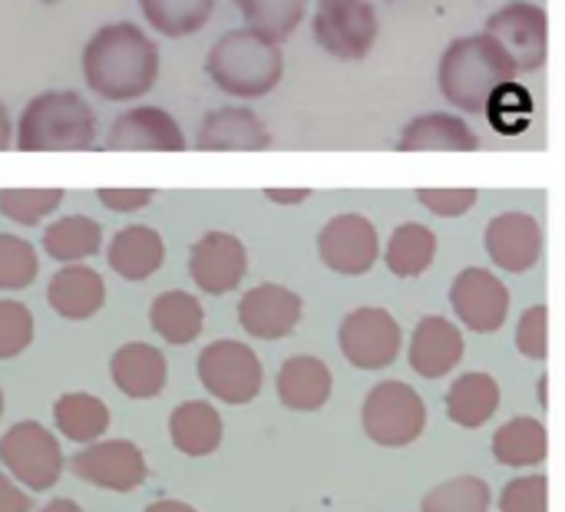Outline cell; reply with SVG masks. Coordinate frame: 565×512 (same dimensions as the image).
<instances>
[{
    "instance_id": "cell-34",
    "label": "cell",
    "mask_w": 565,
    "mask_h": 512,
    "mask_svg": "<svg viewBox=\"0 0 565 512\" xmlns=\"http://www.w3.org/2000/svg\"><path fill=\"white\" fill-rule=\"evenodd\" d=\"M63 199V189H0V215L13 225L33 228L53 218Z\"/></svg>"
},
{
    "instance_id": "cell-15",
    "label": "cell",
    "mask_w": 565,
    "mask_h": 512,
    "mask_svg": "<svg viewBox=\"0 0 565 512\" xmlns=\"http://www.w3.org/2000/svg\"><path fill=\"white\" fill-rule=\"evenodd\" d=\"M450 305L463 328L493 334L507 324L510 291L490 268H463L450 285Z\"/></svg>"
},
{
    "instance_id": "cell-40",
    "label": "cell",
    "mask_w": 565,
    "mask_h": 512,
    "mask_svg": "<svg viewBox=\"0 0 565 512\" xmlns=\"http://www.w3.org/2000/svg\"><path fill=\"white\" fill-rule=\"evenodd\" d=\"M503 512H550V480L546 477H523L513 480L503 497H500Z\"/></svg>"
},
{
    "instance_id": "cell-16",
    "label": "cell",
    "mask_w": 565,
    "mask_h": 512,
    "mask_svg": "<svg viewBox=\"0 0 565 512\" xmlns=\"http://www.w3.org/2000/svg\"><path fill=\"white\" fill-rule=\"evenodd\" d=\"M305 301L298 291L278 281H262L238 298V324L248 338L281 341L301 324Z\"/></svg>"
},
{
    "instance_id": "cell-23",
    "label": "cell",
    "mask_w": 565,
    "mask_h": 512,
    "mask_svg": "<svg viewBox=\"0 0 565 512\" xmlns=\"http://www.w3.org/2000/svg\"><path fill=\"white\" fill-rule=\"evenodd\" d=\"M275 387H278V401H281L288 410L315 414V410H321V407L331 401L334 377H331V367H328L321 358L295 354V358H288V361L278 367Z\"/></svg>"
},
{
    "instance_id": "cell-2",
    "label": "cell",
    "mask_w": 565,
    "mask_h": 512,
    "mask_svg": "<svg viewBox=\"0 0 565 512\" xmlns=\"http://www.w3.org/2000/svg\"><path fill=\"white\" fill-rule=\"evenodd\" d=\"M205 76L225 96L262 99L285 76V50L252 26L225 30L205 53Z\"/></svg>"
},
{
    "instance_id": "cell-30",
    "label": "cell",
    "mask_w": 565,
    "mask_h": 512,
    "mask_svg": "<svg viewBox=\"0 0 565 512\" xmlns=\"http://www.w3.org/2000/svg\"><path fill=\"white\" fill-rule=\"evenodd\" d=\"M218 0H139L142 20L166 40H182L209 26Z\"/></svg>"
},
{
    "instance_id": "cell-1",
    "label": "cell",
    "mask_w": 565,
    "mask_h": 512,
    "mask_svg": "<svg viewBox=\"0 0 565 512\" xmlns=\"http://www.w3.org/2000/svg\"><path fill=\"white\" fill-rule=\"evenodd\" d=\"M83 83L106 103H132L159 83V43L132 20H113L89 33L79 53Z\"/></svg>"
},
{
    "instance_id": "cell-5",
    "label": "cell",
    "mask_w": 565,
    "mask_h": 512,
    "mask_svg": "<svg viewBox=\"0 0 565 512\" xmlns=\"http://www.w3.org/2000/svg\"><path fill=\"white\" fill-rule=\"evenodd\" d=\"M195 374H199V384L218 404H232V407L252 404L265 384V367H262L258 354L248 344L232 341V338L205 344L199 351Z\"/></svg>"
},
{
    "instance_id": "cell-43",
    "label": "cell",
    "mask_w": 565,
    "mask_h": 512,
    "mask_svg": "<svg viewBox=\"0 0 565 512\" xmlns=\"http://www.w3.org/2000/svg\"><path fill=\"white\" fill-rule=\"evenodd\" d=\"M33 503H30V493L20 490L10 477L0 473V512H30Z\"/></svg>"
},
{
    "instance_id": "cell-35",
    "label": "cell",
    "mask_w": 565,
    "mask_h": 512,
    "mask_svg": "<svg viewBox=\"0 0 565 512\" xmlns=\"http://www.w3.org/2000/svg\"><path fill=\"white\" fill-rule=\"evenodd\" d=\"M483 113L490 116L493 129L503 132V136H520L530 119H533V96L523 83L516 79H507L493 89V96L487 99Z\"/></svg>"
},
{
    "instance_id": "cell-29",
    "label": "cell",
    "mask_w": 565,
    "mask_h": 512,
    "mask_svg": "<svg viewBox=\"0 0 565 512\" xmlns=\"http://www.w3.org/2000/svg\"><path fill=\"white\" fill-rule=\"evenodd\" d=\"M437 258V232L420 222H404L391 232L384 265L397 278H420Z\"/></svg>"
},
{
    "instance_id": "cell-19",
    "label": "cell",
    "mask_w": 565,
    "mask_h": 512,
    "mask_svg": "<svg viewBox=\"0 0 565 512\" xmlns=\"http://www.w3.org/2000/svg\"><path fill=\"white\" fill-rule=\"evenodd\" d=\"M463 351H467L463 331H460L454 321L440 318V314H427V318H420V324L414 328L407 358H411V367H414L420 377L440 381V377H447V374L463 361Z\"/></svg>"
},
{
    "instance_id": "cell-42",
    "label": "cell",
    "mask_w": 565,
    "mask_h": 512,
    "mask_svg": "<svg viewBox=\"0 0 565 512\" xmlns=\"http://www.w3.org/2000/svg\"><path fill=\"white\" fill-rule=\"evenodd\" d=\"M96 199L106 212H116V215H132V212H142L146 205H152L156 192L152 189H119V185H109V189H96Z\"/></svg>"
},
{
    "instance_id": "cell-41",
    "label": "cell",
    "mask_w": 565,
    "mask_h": 512,
    "mask_svg": "<svg viewBox=\"0 0 565 512\" xmlns=\"http://www.w3.org/2000/svg\"><path fill=\"white\" fill-rule=\"evenodd\" d=\"M477 189H417V202L437 218H460L477 205Z\"/></svg>"
},
{
    "instance_id": "cell-39",
    "label": "cell",
    "mask_w": 565,
    "mask_h": 512,
    "mask_svg": "<svg viewBox=\"0 0 565 512\" xmlns=\"http://www.w3.org/2000/svg\"><path fill=\"white\" fill-rule=\"evenodd\" d=\"M516 348L530 361H546V354H550V311H546V305H533L523 311V318L516 324Z\"/></svg>"
},
{
    "instance_id": "cell-24",
    "label": "cell",
    "mask_w": 565,
    "mask_h": 512,
    "mask_svg": "<svg viewBox=\"0 0 565 512\" xmlns=\"http://www.w3.org/2000/svg\"><path fill=\"white\" fill-rule=\"evenodd\" d=\"M401 152H473L480 149V136L470 129V122L463 116L454 113H424L417 119H411L397 139Z\"/></svg>"
},
{
    "instance_id": "cell-38",
    "label": "cell",
    "mask_w": 565,
    "mask_h": 512,
    "mask_svg": "<svg viewBox=\"0 0 565 512\" xmlns=\"http://www.w3.org/2000/svg\"><path fill=\"white\" fill-rule=\"evenodd\" d=\"M33 311L17 298H0V361L20 358L33 344Z\"/></svg>"
},
{
    "instance_id": "cell-26",
    "label": "cell",
    "mask_w": 565,
    "mask_h": 512,
    "mask_svg": "<svg viewBox=\"0 0 565 512\" xmlns=\"http://www.w3.org/2000/svg\"><path fill=\"white\" fill-rule=\"evenodd\" d=\"M169 437L185 457H212L222 447L225 424L209 401H185L169 417Z\"/></svg>"
},
{
    "instance_id": "cell-45",
    "label": "cell",
    "mask_w": 565,
    "mask_h": 512,
    "mask_svg": "<svg viewBox=\"0 0 565 512\" xmlns=\"http://www.w3.org/2000/svg\"><path fill=\"white\" fill-rule=\"evenodd\" d=\"M13 116H10V109L0 103V152H7V149H13Z\"/></svg>"
},
{
    "instance_id": "cell-32",
    "label": "cell",
    "mask_w": 565,
    "mask_h": 512,
    "mask_svg": "<svg viewBox=\"0 0 565 512\" xmlns=\"http://www.w3.org/2000/svg\"><path fill=\"white\" fill-rule=\"evenodd\" d=\"M550 454L546 427L533 417H513L493 437V457L503 467H536Z\"/></svg>"
},
{
    "instance_id": "cell-21",
    "label": "cell",
    "mask_w": 565,
    "mask_h": 512,
    "mask_svg": "<svg viewBox=\"0 0 565 512\" xmlns=\"http://www.w3.org/2000/svg\"><path fill=\"white\" fill-rule=\"evenodd\" d=\"M109 377H113L119 394H126L132 401H152V397H159L166 391L169 361H166V354L156 344L132 341V344H122L113 354Z\"/></svg>"
},
{
    "instance_id": "cell-8",
    "label": "cell",
    "mask_w": 565,
    "mask_h": 512,
    "mask_svg": "<svg viewBox=\"0 0 565 512\" xmlns=\"http://www.w3.org/2000/svg\"><path fill=\"white\" fill-rule=\"evenodd\" d=\"M0 463L10 470L17 483H23L33 493H43L60 483L63 473V450L36 420H20L0 437Z\"/></svg>"
},
{
    "instance_id": "cell-27",
    "label": "cell",
    "mask_w": 565,
    "mask_h": 512,
    "mask_svg": "<svg viewBox=\"0 0 565 512\" xmlns=\"http://www.w3.org/2000/svg\"><path fill=\"white\" fill-rule=\"evenodd\" d=\"M40 245L60 265L89 262L93 255L103 252V225L93 215H79V212L60 215V218H53V222L43 225Z\"/></svg>"
},
{
    "instance_id": "cell-7",
    "label": "cell",
    "mask_w": 565,
    "mask_h": 512,
    "mask_svg": "<svg viewBox=\"0 0 565 512\" xmlns=\"http://www.w3.org/2000/svg\"><path fill=\"white\" fill-rule=\"evenodd\" d=\"M364 434L381 447H407L427 427V407L420 394L404 381H384L364 397Z\"/></svg>"
},
{
    "instance_id": "cell-48",
    "label": "cell",
    "mask_w": 565,
    "mask_h": 512,
    "mask_svg": "<svg viewBox=\"0 0 565 512\" xmlns=\"http://www.w3.org/2000/svg\"><path fill=\"white\" fill-rule=\"evenodd\" d=\"M0 417H3V391H0Z\"/></svg>"
},
{
    "instance_id": "cell-18",
    "label": "cell",
    "mask_w": 565,
    "mask_h": 512,
    "mask_svg": "<svg viewBox=\"0 0 565 512\" xmlns=\"http://www.w3.org/2000/svg\"><path fill=\"white\" fill-rule=\"evenodd\" d=\"M199 152H265L271 149V132L262 116L248 106L209 109L195 129Z\"/></svg>"
},
{
    "instance_id": "cell-20",
    "label": "cell",
    "mask_w": 565,
    "mask_h": 512,
    "mask_svg": "<svg viewBox=\"0 0 565 512\" xmlns=\"http://www.w3.org/2000/svg\"><path fill=\"white\" fill-rule=\"evenodd\" d=\"M46 305L63 321H89L106 305V278L86 262L60 265L46 285Z\"/></svg>"
},
{
    "instance_id": "cell-14",
    "label": "cell",
    "mask_w": 565,
    "mask_h": 512,
    "mask_svg": "<svg viewBox=\"0 0 565 512\" xmlns=\"http://www.w3.org/2000/svg\"><path fill=\"white\" fill-rule=\"evenodd\" d=\"M70 467L83 483H93V487L113 490V493H132L149 477L142 450L136 444H129V440L86 444V450L76 454Z\"/></svg>"
},
{
    "instance_id": "cell-10",
    "label": "cell",
    "mask_w": 565,
    "mask_h": 512,
    "mask_svg": "<svg viewBox=\"0 0 565 512\" xmlns=\"http://www.w3.org/2000/svg\"><path fill=\"white\" fill-rule=\"evenodd\" d=\"M318 258L328 271L358 278L367 275L381 258V235L361 212H341L318 232Z\"/></svg>"
},
{
    "instance_id": "cell-33",
    "label": "cell",
    "mask_w": 565,
    "mask_h": 512,
    "mask_svg": "<svg viewBox=\"0 0 565 512\" xmlns=\"http://www.w3.org/2000/svg\"><path fill=\"white\" fill-rule=\"evenodd\" d=\"M245 26L285 43L305 20L308 0H235Z\"/></svg>"
},
{
    "instance_id": "cell-17",
    "label": "cell",
    "mask_w": 565,
    "mask_h": 512,
    "mask_svg": "<svg viewBox=\"0 0 565 512\" xmlns=\"http://www.w3.org/2000/svg\"><path fill=\"white\" fill-rule=\"evenodd\" d=\"M543 245H546V232H543L540 218L530 212H516V209L490 218V225L483 232V248H487L490 262L510 275H523V271L536 268L543 258Z\"/></svg>"
},
{
    "instance_id": "cell-31",
    "label": "cell",
    "mask_w": 565,
    "mask_h": 512,
    "mask_svg": "<svg viewBox=\"0 0 565 512\" xmlns=\"http://www.w3.org/2000/svg\"><path fill=\"white\" fill-rule=\"evenodd\" d=\"M56 430L73 444H96L109 430V407L83 391H70L53 404Z\"/></svg>"
},
{
    "instance_id": "cell-47",
    "label": "cell",
    "mask_w": 565,
    "mask_h": 512,
    "mask_svg": "<svg viewBox=\"0 0 565 512\" xmlns=\"http://www.w3.org/2000/svg\"><path fill=\"white\" fill-rule=\"evenodd\" d=\"M40 512H83L73 500H53V503H46Z\"/></svg>"
},
{
    "instance_id": "cell-9",
    "label": "cell",
    "mask_w": 565,
    "mask_h": 512,
    "mask_svg": "<svg viewBox=\"0 0 565 512\" xmlns=\"http://www.w3.org/2000/svg\"><path fill=\"white\" fill-rule=\"evenodd\" d=\"M338 344L348 364H354L358 371H384L397 361L404 334H401L397 318L387 308L367 305V308H354L351 314H344L338 328Z\"/></svg>"
},
{
    "instance_id": "cell-36",
    "label": "cell",
    "mask_w": 565,
    "mask_h": 512,
    "mask_svg": "<svg viewBox=\"0 0 565 512\" xmlns=\"http://www.w3.org/2000/svg\"><path fill=\"white\" fill-rule=\"evenodd\" d=\"M36 275H40L36 248L17 232H0V291H23L36 281Z\"/></svg>"
},
{
    "instance_id": "cell-4",
    "label": "cell",
    "mask_w": 565,
    "mask_h": 512,
    "mask_svg": "<svg viewBox=\"0 0 565 512\" xmlns=\"http://www.w3.org/2000/svg\"><path fill=\"white\" fill-rule=\"evenodd\" d=\"M513 56L487 30L473 36H457L437 66V83L444 99L460 113H483L493 89L507 79H516Z\"/></svg>"
},
{
    "instance_id": "cell-37",
    "label": "cell",
    "mask_w": 565,
    "mask_h": 512,
    "mask_svg": "<svg viewBox=\"0 0 565 512\" xmlns=\"http://www.w3.org/2000/svg\"><path fill=\"white\" fill-rule=\"evenodd\" d=\"M424 512H490V487L477 477H457L424 497Z\"/></svg>"
},
{
    "instance_id": "cell-46",
    "label": "cell",
    "mask_w": 565,
    "mask_h": 512,
    "mask_svg": "<svg viewBox=\"0 0 565 512\" xmlns=\"http://www.w3.org/2000/svg\"><path fill=\"white\" fill-rule=\"evenodd\" d=\"M146 512H199L195 506H189V503H179V500H159V503H152Z\"/></svg>"
},
{
    "instance_id": "cell-22",
    "label": "cell",
    "mask_w": 565,
    "mask_h": 512,
    "mask_svg": "<svg viewBox=\"0 0 565 512\" xmlns=\"http://www.w3.org/2000/svg\"><path fill=\"white\" fill-rule=\"evenodd\" d=\"M106 265L126 281H149L166 265V238L152 225H126L109 238Z\"/></svg>"
},
{
    "instance_id": "cell-6",
    "label": "cell",
    "mask_w": 565,
    "mask_h": 512,
    "mask_svg": "<svg viewBox=\"0 0 565 512\" xmlns=\"http://www.w3.org/2000/svg\"><path fill=\"white\" fill-rule=\"evenodd\" d=\"M381 33L371 0H318L311 13L315 43L334 60H364Z\"/></svg>"
},
{
    "instance_id": "cell-28",
    "label": "cell",
    "mask_w": 565,
    "mask_h": 512,
    "mask_svg": "<svg viewBox=\"0 0 565 512\" xmlns=\"http://www.w3.org/2000/svg\"><path fill=\"white\" fill-rule=\"evenodd\" d=\"M497 410H500V384L483 371L457 377L447 391V417L463 430H477L490 424Z\"/></svg>"
},
{
    "instance_id": "cell-12",
    "label": "cell",
    "mask_w": 565,
    "mask_h": 512,
    "mask_svg": "<svg viewBox=\"0 0 565 512\" xmlns=\"http://www.w3.org/2000/svg\"><path fill=\"white\" fill-rule=\"evenodd\" d=\"M487 33L513 56L520 73L546 66L550 56V13L533 0H513L487 20Z\"/></svg>"
},
{
    "instance_id": "cell-25",
    "label": "cell",
    "mask_w": 565,
    "mask_h": 512,
    "mask_svg": "<svg viewBox=\"0 0 565 512\" xmlns=\"http://www.w3.org/2000/svg\"><path fill=\"white\" fill-rule=\"evenodd\" d=\"M149 328L172 348L192 344L205 331V308L195 295L182 288H169L149 305Z\"/></svg>"
},
{
    "instance_id": "cell-44",
    "label": "cell",
    "mask_w": 565,
    "mask_h": 512,
    "mask_svg": "<svg viewBox=\"0 0 565 512\" xmlns=\"http://www.w3.org/2000/svg\"><path fill=\"white\" fill-rule=\"evenodd\" d=\"M271 205H301L311 199V189H265L262 192Z\"/></svg>"
},
{
    "instance_id": "cell-13",
    "label": "cell",
    "mask_w": 565,
    "mask_h": 512,
    "mask_svg": "<svg viewBox=\"0 0 565 512\" xmlns=\"http://www.w3.org/2000/svg\"><path fill=\"white\" fill-rule=\"evenodd\" d=\"M109 152H185V132L179 119L162 106H129L106 129Z\"/></svg>"
},
{
    "instance_id": "cell-3",
    "label": "cell",
    "mask_w": 565,
    "mask_h": 512,
    "mask_svg": "<svg viewBox=\"0 0 565 512\" xmlns=\"http://www.w3.org/2000/svg\"><path fill=\"white\" fill-rule=\"evenodd\" d=\"M99 122L76 89H43L30 96L13 122L20 152H86L96 146Z\"/></svg>"
},
{
    "instance_id": "cell-11",
    "label": "cell",
    "mask_w": 565,
    "mask_h": 512,
    "mask_svg": "<svg viewBox=\"0 0 565 512\" xmlns=\"http://www.w3.org/2000/svg\"><path fill=\"white\" fill-rule=\"evenodd\" d=\"M248 275V248L225 228L202 232L189 248V278L202 295L222 298L238 291Z\"/></svg>"
}]
</instances>
